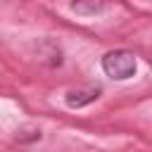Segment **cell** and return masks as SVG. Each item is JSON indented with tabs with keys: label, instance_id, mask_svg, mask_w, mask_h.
<instances>
[{
	"label": "cell",
	"instance_id": "cell-2",
	"mask_svg": "<svg viewBox=\"0 0 152 152\" xmlns=\"http://www.w3.org/2000/svg\"><path fill=\"white\" fill-rule=\"evenodd\" d=\"M100 93H102V88H100V86H88V88L69 90V93L64 95V102H66V107H71V109H81V107H86V104L95 102V100L100 97Z\"/></svg>",
	"mask_w": 152,
	"mask_h": 152
},
{
	"label": "cell",
	"instance_id": "cell-1",
	"mask_svg": "<svg viewBox=\"0 0 152 152\" xmlns=\"http://www.w3.org/2000/svg\"><path fill=\"white\" fill-rule=\"evenodd\" d=\"M102 71L114 81H126V78L135 76V71H138L135 55L128 50H112L102 57Z\"/></svg>",
	"mask_w": 152,
	"mask_h": 152
},
{
	"label": "cell",
	"instance_id": "cell-3",
	"mask_svg": "<svg viewBox=\"0 0 152 152\" xmlns=\"http://www.w3.org/2000/svg\"><path fill=\"white\" fill-rule=\"evenodd\" d=\"M107 7V0H71V10L83 17H95Z\"/></svg>",
	"mask_w": 152,
	"mask_h": 152
}]
</instances>
